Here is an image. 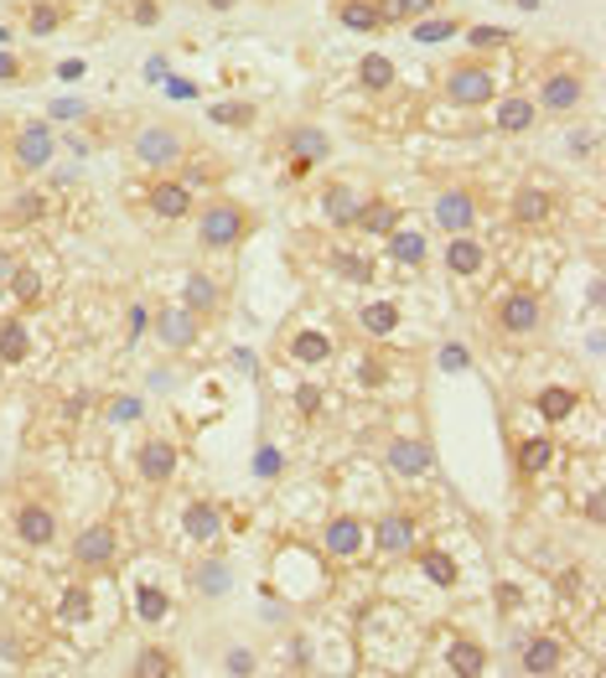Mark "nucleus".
Instances as JSON below:
<instances>
[{
	"label": "nucleus",
	"instance_id": "37",
	"mask_svg": "<svg viewBox=\"0 0 606 678\" xmlns=\"http://www.w3.org/2000/svg\"><path fill=\"white\" fill-rule=\"evenodd\" d=\"M379 11H384V27L389 21H420V16L440 11V0H379Z\"/></svg>",
	"mask_w": 606,
	"mask_h": 678
},
{
	"label": "nucleus",
	"instance_id": "8",
	"mask_svg": "<svg viewBox=\"0 0 606 678\" xmlns=\"http://www.w3.org/2000/svg\"><path fill=\"white\" fill-rule=\"evenodd\" d=\"M415 539H420V524H415L409 508H389L379 524H368V544H374L379 555H409Z\"/></svg>",
	"mask_w": 606,
	"mask_h": 678
},
{
	"label": "nucleus",
	"instance_id": "50",
	"mask_svg": "<svg viewBox=\"0 0 606 678\" xmlns=\"http://www.w3.org/2000/svg\"><path fill=\"white\" fill-rule=\"evenodd\" d=\"M337 270L352 275V280H368V275H374V265H368V259H348V255H337Z\"/></svg>",
	"mask_w": 606,
	"mask_h": 678
},
{
	"label": "nucleus",
	"instance_id": "13",
	"mask_svg": "<svg viewBox=\"0 0 606 678\" xmlns=\"http://www.w3.org/2000/svg\"><path fill=\"white\" fill-rule=\"evenodd\" d=\"M202 327H208V321H202L198 311H187V306H161V311H156V337H161V347H171V352L198 347Z\"/></svg>",
	"mask_w": 606,
	"mask_h": 678
},
{
	"label": "nucleus",
	"instance_id": "41",
	"mask_svg": "<svg viewBox=\"0 0 606 678\" xmlns=\"http://www.w3.org/2000/svg\"><path fill=\"white\" fill-rule=\"evenodd\" d=\"M167 674H177V664H171V652H161V648H140V658H136V678H167Z\"/></svg>",
	"mask_w": 606,
	"mask_h": 678
},
{
	"label": "nucleus",
	"instance_id": "19",
	"mask_svg": "<svg viewBox=\"0 0 606 678\" xmlns=\"http://www.w3.org/2000/svg\"><path fill=\"white\" fill-rule=\"evenodd\" d=\"M493 124H498L503 136H524V130L539 124V104L524 99V93H508V99H498V109H493Z\"/></svg>",
	"mask_w": 606,
	"mask_h": 678
},
{
	"label": "nucleus",
	"instance_id": "57",
	"mask_svg": "<svg viewBox=\"0 0 606 678\" xmlns=\"http://www.w3.org/2000/svg\"><path fill=\"white\" fill-rule=\"evenodd\" d=\"M6 37H11V31H6V27H0V47H6Z\"/></svg>",
	"mask_w": 606,
	"mask_h": 678
},
{
	"label": "nucleus",
	"instance_id": "44",
	"mask_svg": "<svg viewBox=\"0 0 606 678\" xmlns=\"http://www.w3.org/2000/svg\"><path fill=\"white\" fill-rule=\"evenodd\" d=\"M136 611H140L146 621H161V617H167V590L140 586V590H136Z\"/></svg>",
	"mask_w": 606,
	"mask_h": 678
},
{
	"label": "nucleus",
	"instance_id": "18",
	"mask_svg": "<svg viewBox=\"0 0 606 678\" xmlns=\"http://www.w3.org/2000/svg\"><path fill=\"white\" fill-rule=\"evenodd\" d=\"M508 218H514L518 228H545L549 218H555V197H549L545 187H518L514 202H508Z\"/></svg>",
	"mask_w": 606,
	"mask_h": 678
},
{
	"label": "nucleus",
	"instance_id": "2",
	"mask_svg": "<svg viewBox=\"0 0 606 678\" xmlns=\"http://www.w3.org/2000/svg\"><path fill=\"white\" fill-rule=\"evenodd\" d=\"M440 89H446V99L456 109H483L498 99V78H493V68L483 58H456L446 68V78H440Z\"/></svg>",
	"mask_w": 606,
	"mask_h": 678
},
{
	"label": "nucleus",
	"instance_id": "21",
	"mask_svg": "<svg viewBox=\"0 0 606 678\" xmlns=\"http://www.w3.org/2000/svg\"><path fill=\"white\" fill-rule=\"evenodd\" d=\"M182 306H187V311H198L202 321H212V317H218V306H223V290H218V280H212V275L192 270V275H187V286H182Z\"/></svg>",
	"mask_w": 606,
	"mask_h": 678
},
{
	"label": "nucleus",
	"instance_id": "52",
	"mask_svg": "<svg viewBox=\"0 0 606 678\" xmlns=\"http://www.w3.org/2000/svg\"><path fill=\"white\" fill-rule=\"evenodd\" d=\"M228 674H255V658L249 652H228Z\"/></svg>",
	"mask_w": 606,
	"mask_h": 678
},
{
	"label": "nucleus",
	"instance_id": "1",
	"mask_svg": "<svg viewBox=\"0 0 606 678\" xmlns=\"http://www.w3.org/2000/svg\"><path fill=\"white\" fill-rule=\"evenodd\" d=\"M255 233V208L239 202V197H212V202H198V243L208 255H234L244 249Z\"/></svg>",
	"mask_w": 606,
	"mask_h": 678
},
{
	"label": "nucleus",
	"instance_id": "43",
	"mask_svg": "<svg viewBox=\"0 0 606 678\" xmlns=\"http://www.w3.org/2000/svg\"><path fill=\"white\" fill-rule=\"evenodd\" d=\"M58 611H62V621H73V627H78V621H89V617H93L89 590H83V586H73V590H68V596H62V606H58Z\"/></svg>",
	"mask_w": 606,
	"mask_h": 678
},
{
	"label": "nucleus",
	"instance_id": "3",
	"mask_svg": "<svg viewBox=\"0 0 606 678\" xmlns=\"http://www.w3.org/2000/svg\"><path fill=\"white\" fill-rule=\"evenodd\" d=\"M187 156V136L177 124H140L130 136V161L146 171H171Z\"/></svg>",
	"mask_w": 606,
	"mask_h": 678
},
{
	"label": "nucleus",
	"instance_id": "11",
	"mask_svg": "<svg viewBox=\"0 0 606 678\" xmlns=\"http://www.w3.org/2000/svg\"><path fill=\"white\" fill-rule=\"evenodd\" d=\"M321 549L332 559H358L368 549V524L358 512H332L327 528H321Z\"/></svg>",
	"mask_w": 606,
	"mask_h": 678
},
{
	"label": "nucleus",
	"instance_id": "46",
	"mask_svg": "<svg viewBox=\"0 0 606 678\" xmlns=\"http://www.w3.org/2000/svg\"><path fill=\"white\" fill-rule=\"evenodd\" d=\"M130 21L136 27H156L161 21V0H130Z\"/></svg>",
	"mask_w": 606,
	"mask_h": 678
},
{
	"label": "nucleus",
	"instance_id": "45",
	"mask_svg": "<svg viewBox=\"0 0 606 678\" xmlns=\"http://www.w3.org/2000/svg\"><path fill=\"white\" fill-rule=\"evenodd\" d=\"M212 120H218V124H234V130H249V120H255V104H212Z\"/></svg>",
	"mask_w": 606,
	"mask_h": 678
},
{
	"label": "nucleus",
	"instance_id": "16",
	"mask_svg": "<svg viewBox=\"0 0 606 678\" xmlns=\"http://www.w3.org/2000/svg\"><path fill=\"white\" fill-rule=\"evenodd\" d=\"M384 461H389V471H395V477H425V471L436 467L430 446H425V440H409V436L389 440V446H384Z\"/></svg>",
	"mask_w": 606,
	"mask_h": 678
},
{
	"label": "nucleus",
	"instance_id": "30",
	"mask_svg": "<svg viewBox=\"0 0 606 678\" xmlns=\"http://www.w3.org/2000/svg\"><path fill=\"white\" fill-rule=\"evenodd\" d=\"M31 358V332L21 317L0 321V362H27Z\"/></svg>",
	"mask_w": 606,
	"mask_h": 678
},
{
	"label": "nucleus",
	"instance_id": "55",
	"mask_svg": "<svg viewBox=\"0 0 606 678\" xmlns=\"http://www.w3.org/2000/svg\"><path fill=\"white\" fill-rule=\"evenodd\" d=\"M11 270H16V259H11V249H0V286L11 280Z\"/></svg>",
	"mask_w": 606,
	"mask_h": 678
},
{
	"label": "nucleus",
	"instance_id": "35",
	"mask_svg": "<svg viewBox=\"0 0 606 678\" xmlns=\"http://www.w3.org/2000/svg\"><path fill=\"white\" fill-rule=\"evenodd\" d=\"M42 218H47L42 192H21V197H11V208H6V223L11 228H31V223H42Z\"/></svg>",
	"mask_w": 606,
	"mask_h": 678
},
{
	"label": "nucleus",
	"instance_id": "28",
	"mask_svg": "<svg viewBox=\"0 0 606 678\" xmlns=\"http://www.w3.org/2000/svg\"><path fill=\"white\" fill-rule=\"evenodd\" d=\"M68 21V0H31L27 6V31L31 37H52Z\"/></svg>",
	"mask_w": 606,
	"mask_h": 678
},
{
	"label": "nucleus",
	"instance_id": "51",
	"mask_svg": "<svg viewBox=\"0 0 606 678\" xmlns=\"http://www.w3.org/2000/svg\"><path fill=\"white\" fill-rule=\"evenodd\" d=\"M440 368H467V352H461V347H440Z\"/></svg>",
	"mask_w": 606,
	"mask_h": 678
},
{
	"label": "nucleus",
	"instance_id": "12",
	"mask_svg": "<svg viewBox=\"0 0 606 678\" xmlns=\"http://www.w3.org/2000/svg\"><path fill=\"white\" fill-rule=\"evenodd\" d=\"M146 208H151L156 218L177 223V218H187V212L198 208V187H187L182 177H156L151 192H146Z\"/></svg>",
	"mask_w": 606,
	"mask_h": 678
},
{
	"label": "nucleus",
	"instance_id": "34",
	"mask_svg": "<svg viewBox=\"0 0 606 678\" xmlns=\"http://www.w3.org/2000/svg\"><path fill=\"white\" fill-rule=\"evenodd\" d=\"M409 31H415V42L436 47V42H451L456 31H461V21L456 16H420V21H409Z\"/></svg>",
	"mask_w": 606,
	"mask_h": 678
},
{
	"label": "nucleus",
	"instance_id": "7",
	"mask_svg": "<svg viewBox=\"0 0 606 678\" xmlns=\"http://www.w3.org/2000/svg\"><path fill=\"white\" fill-rule=\"evenodd\" d=\"M115 555H120V534H115V524H89L73 539V565L78 570H89V575L109 570Z\"/></svg>",
	"mask_w": 606,
	"mask_h": 678
},
{
	"label": "nucleus",
	"instance_id": "26",
	"mask_svg": "<svg viewBox=\"0 0 606 678\" xmlns=\"http://www.w3.org/2000/svg\"><path fill=\"white\" fill-rule=\"evenodd\" d=\"M576 405H580V393L565 389V383H549V389H539V399H534V409H539L549 425L570 420V415H576Z\"/></svg>",
	"mask_w": 606,
	"mask_h": 678
},
{
	"label": "nucleus",
	"instance_id": "24",
	"mask_svg": "<svg viewBox=\"0 0 606 678\" xmlns=\"http://www.w3.org/2000/svg\"><path fill=\"white\" fill-rule=\"evenodd\" d=\"M358 202H364V197L352 192L348 181H327V192H321V208H327V223H332V228H352Z\"/></svg>",
	"mask_w": 606,
	"mask_h": 678
},
{
	"label": "nucleus",
	"instance_id": "22",
	"mask_svg": "<svg viewBox=\"0 0 606 678\" xmlns=\"http://www.w3.org/2000/svg\"><path fill=\"white\" fill-rule=\"evenodd\" d=\"M565 668V642L560 637H534L529 648H524V674L534 678H549Z\"/></svg>",
	"mask_w": 606,
	"mask_h": 678
},
{
	"label": "nucleus",
	"instance_id": "53",
	"mask_svg": "<svg viewBox=\"0 0 606 678\" xmlns=\"http://www.w3.org/2000/svg\"><path fill=\"white\" fill-rule=\"evenodd\" d=\"M136 415H140L136 399H120V405H115V420H136Z\"/></svg>",
	"mask_w": 606,
	"mask_h": 678
},
{
	"label": "nucleus",
	"instance_id": "23",
	"mask_svg": "<svg viewBox=\"0 0 606 678\" xmlns=\"http://www.w3.org/2000/svg\"><path fill=\"white\" fill-rule=\"evenodd\" d=\"M483 265H487L483 239H471V233H451V243H446V270L451 275H483Z\"/></svg>",
	"mask_w": 606,
	"mask_h": 678
},
{
	"label": "nucleus",
	"instance_id": "10",
	"mask_svg": "<svg viewBox=\"0 0 606 678\" xmlns=\"http://www.w3.org/2000/svg\"><path fill=\"white\" fill-rule=\"evenodd\" d=\"M280 146H286L290 171H296V177L311 171V167H321V161L332 156V140H327V130H317V124H290L286 136H280Z\"/></svg>",
	"mask_w": 606,
	"mask_h": 678
},
{
	"label": "nucleus",
	"instance_id": "14",
	"mask_svg": "<svg viewBox=\"0 0 606 678\" xmlns=\"http://www.w3.org/2000/svg\"><path fill=\"white\" fill-rule=\"evenodd\" d=\"M16 539L31 544V549H47V544H58V512L47 508V502H21L16 508Z\"/></svg>",
	"mask_w": 606,
	"mask_h": 678
},
{
	"label": "nucleus",
	"instance_id": "29",
	"mask_svg": "<svg viewBox=\"0 0 606 678\" xmlns=\"http://www.w3.org/2000/svg\"><path fill=\"white\" fill-rule=\"evenodd\" d=\"M358 83H364L368 93H389L399 83V73H395V62L384 58V52H368V58L358 62Z\"/></svg>",
	"mask_w": 606,
	"mask_h": 678
},
{
	"label": "nucleus",
	"instance_id": "9",
	"mask_svg": "<svg viewBox=\"0 0 606 678\" xmlns=\"http://www.w3.org/2000/svg\"><path fill=\"white\" fill-rule=\"evenodd\" d=\"M52 156H58V136H52V124H16V136H11L16 171H42Z\"/></svg>",
	"mask_w": 606,
	"mask_h": 678
},
{
	"label": "nucleus",
	"instance_id": "54",
	"mask_svg": "<svg viewBox=\"0 0 606 678\" xmlns=\"http://www.w3.org/2000/svg\"><path fill=\"white\" fill-rule=\"evenodd\" d=\"M296 399H301V409H321V389H301Z\"/></svg>",
	"mask_w": 606,
	"mask_h": 678
},
{
	"label": "nucleus",
	"instance_id": "17",
	"mask_svg": "<svg viewBox=\"0 0 606 678\" xmlns=\"http://www.w3.org/2000/svg\"><path fill=\"white\" fill-rule=\"evenodd\" d=\"M352 228H358V233H374V239H389V233L399 228V202H395V197H384V192L364 197V202H358Z\"/></svg>",
	"mask_w": 606,
	"mask_h": 678
},
{
	"label": "nucleus",
	"instance_id": "4",
	"mask_svg": "<svg viewBox=\"0 0 606 678\" xmlns=\"http://www.w3.org/2000/svg\"><path fill=\"white\" fill-rule=\"evenodd\" d=\"M580 99H586V73H580L576 62H549L545 78H539V99L534 104L545 109V114H555V120H565V114H576Z\"/></svg>",
	"mask_w": 606,
	"mask_h": 678
},
{
	"label": "nucleus",
	"instance_id": "27",
	"mask_svg": "<svg viewBox=\"0 0 606 678\" xmlns=\"http://www.w3.org/2000/svg\"><path fill=\"white\" fill-rule=\"evenodd\" d=\"M337 21L348 31H379L384 11H379V0H337Z\"/></svg>",
	"mask_w": 606,
	"mask_h": 678
},
{
	"label": "nucleus",
	"instance_id": "31",
	"mask_svg": "<svg viewBox=\"0 0 606 678\" xmlns=\"http://www.w3.org/2000/svg\"><path fill=\"white\" fill-rule=\"evenodd\" d=\"M358 327H364L368 337H389V332H399V306H395V301H368L364 311H358Z\"/></svg>",
	"mask_w": 606,
	"mask_h": 678
},
{
	"label": "nucleus",
	"instance_id": "5",
	"mask_svg": "<svg viewBox=\"0 0 606 678\" xmlns=\"http://www.w3.org/2000/svg\"><path fill=\"white\" fill-rule=\"evenodd\" d=\"M539 321H545V301H539V290H508L498 306H493V327L503 337H534L539 332Z\"/></svg>",
	"mask_w": 606,
	"mask_h": 678
},
{
	"label": "nucleus",
	"instance_id": "36",
	"mask_svg": "<svg viewBox=\"0 0 606 678\" xmlns=\"http://www.w3.org/2000/svg\"><path fill=\"white\" fill-rule=\"evenodd\" d=\"M549 461H555V440L549 436H534L518 446V471H524V477H539Z\"/></svg>",
	"mask_w": 606,
	"mask_h": 678
},
{
	"label": "nucleus",
	"instance_id": "33",
	"mask_svg": "<svg viewBox=\"0 0 606 678\" xmlns=\"http://www.w3.org/2000/svg\"><path fill=\"white\" fill-rule=\"evenodd\" d=\"M6 290H11L16 306H27V311H31V306H42V296H47V290H42V275L31 270V265H16L11 280H6Z\"/></svg>",
	"mask_w": 606,
	"mask_h": 678
},
{
	"label": "nucleus",
	"instance_id": "56",
	"mask_svg": "<svg viewBox=\"0 0 606 678\" xmlns=\"http://www.w3.org/2000/svg\"><path fill=\"white\" fill-rule=\"evenodd\" d=\"M212 11H234V6H239V0H208Z\"/></svg>",
	"mask_w": 606,
	"mask_h": 678
},
{
	"label": "nucleus",
	"instance_id": "38",
	"mask_svg": "<svg viewBox=\"0 0 606 678\" xmlns=\"http://www.w3.org/2000/svg\"><path fill=\"white\" fill-rule=\"evenodd\" d=\"M389 255H395V265H415V270H420L425 265V239L420 233H389Z\"/></svg>",
	"mask_w": 606,
	"mask_h": 678
},
{
	"label": "nucleus",
	"instance_id": "15",
	"mask_svg": "<svg viewBox=\"0 0 606 678\" xmlns=\"http://www.w3.org/2000/svg\"><path fill=\"white\" fill-rule=\"evenodd\" d=\"M177 461H182V456H177V440H167V436H151L136 451V467L151 487H167L171 477H177Z\"/></svg>",
	"mask_w": 606,
	"mask_h": 678
},
{
	"label": "nucleus",
	"instance_id": "42",
	"mask_svg": "<svg viewBox=\"0 0 606 678\" xmlns=\"http://www.w3.org/2000/svg\"><path fill=\"white\" fill-rule=\"evenodd\" d=\"M467 42L477 47V52H498V47L514 42V31L508 27H467Z\"/></svg>",
	"mask_w": 606,
	"mask_h": 678
},
{
	"label": "nucleus",
	"instance_id": "20",
	"mask_svg": "<svg viewBox=\"0 0 606 678\" xmlns=\"http://www.w3.org/2000/svg\"><path fill=\"white\" fill-rule=\"evenodd\" d=\"M182 528H187V539L218 544V534H223V512H218V502L192 498V502L182 508Z\"/></svg>",
	"mask_w": 606,
	"mask_h": 678
},
{
	"label": "nucleus",
	"instance_id": "48",
	"mask_svg": "<svg viewBox=\"0 0 606 678\" xmlns=\"http://www.w3.org/2000/svg\"><path fill=\"white\" fill-rule=\"evenodd\" d=\"M21 78H27V62L16 58V52H6V47H0V83H21Z\"/></svg>",
	"mask_w": 606,
	"mask_h": 678
},
{
	"label": "nucleus",
	"instance_id": "49",
	"mask_svg": "<svg viewBox=\"0 0 606 678\" xmlns=\"http://www.w3.org/2000/svg\"><path fill=\"white\" fill-rule=\"evenodd\" d=\"M52 120H89V104H83V99H58V104H52Z\"/></svg>",
	"mask_w": 606,
	"mask_h": 678
},
{
	"label": "nucleus",
	"instance_id": "39",
	"mask_svg": "<svg viewBox=\"0 0 606 678\" xmlns=\"http://www.w3.org/2000/svg\"><path fill=\"white\" fill-rule=\"evenodd\" d=\"M420 570L436 580V586H456V559L440 555V549H420Z\"/></svg>",
	"mask_w": 606,
	"mask_h": 678
},
{
	"label": "nucleus",
	"instance_id": "25",
	"mask_svg": "<svg viewBox=\"0 0 606 678\" xmlns=\"http://www.w3.org/2000/svg\"><path fill=\"white\" fill-rule=\"evenodd\" d=\"M446 664H451L456 678H483L487 674V648L483 642H471V637H456L451 648H446Z\"/></svg>",
	"mask_w": 606,
	"mask_h": 678
},
{
	"label": "nucleus",
	"instance_id": "40",
	"mask_svg": "<svg viewBox=\"0 0 606 678\" xmlns=\"http://www.w3.org/2000/svg\"><path fill=\"white\" fill-rule=\"evenodd\" d=\"M192 580H198L202 596H223V590H228V565H223V559H208V565H198V570H192Z\"/></svg>",
	"mask_w": 606,
	"mask_h": 678
},
{
	"label": "nucleus",
	"instance_id": "6",
	"mask_svg": "<svg viewBox=\"0 0 606 678\" xmlns=\"http://www.w3.org/2000/svg\"><path fill=\"white\" fill-rule=\"evenodd\" d=\"M430 218H436L440 233H471L477 218H483V197L471 192V187H461V181H456V187H440Z\"/></svg>",
	"mask_w": 606,
	"mask_h": 678
},
{
	"label": "nucleus",
	"instance_id": "47",
	"mask_svg": "<svg viewBox=\"0 0 606 678\" xmlns=\"http://www.w3.org/2000/svg\"><path fill=\"white\" fill-rule=\"evenodd\" d=\"M255 471H259V477H280V471H286V456L275 451V446H259V461H255Z\"/></svg>",
	"mask_w": 606,
	"mask_h": 678
},
{
	"label": "nucleus",
	"instance_id": "32",
	"mask_svg": "<svg viewBox=\"0 0 606 678\" xmlns=\"http://www.w3.org/2000/svg\"><path fill=\"white\" fill-rule=\"evenodd\" d=\"M290 358L306 362V368H317V362L332 358V337L327 332H296L290 337Z\"/></svg>",
	"mask_w": 606,
	"mask_h": 678
}]
</instances>
